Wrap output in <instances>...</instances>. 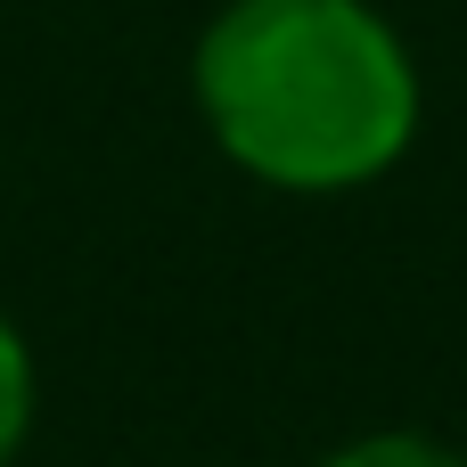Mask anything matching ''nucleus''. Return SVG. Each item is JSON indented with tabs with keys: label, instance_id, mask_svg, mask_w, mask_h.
<instances>
[{
	"label": "nucleus",
	"instance_id": "obj_1",
	"mask_svg": "<svg viewBox=\"0 0 467 467\" xmlns=\"http://www.w3.org/2000/svg\"><path fill=\"white\" fill-rule=\"evenodd\" d=\"M197 99L238 164L279 189H345L402 156L419 82L361 0H238L197 49Z\"/></svg>",
	"mask_w": 467,
	"mask_h": 467
},
{
	"label": "nucleus",
	"instance_id": "obj_2",
	"mask_svg": "<svg viewBox=\"0 0 467 467\" xmlns=\"http://www.w3.org/2000/svg\"><path fill=\"white\" fill-rule=\"evenodd\" d=\"M25 419H33V369H25V345L0 328V460L16 451Z\"/></svg>",
	"mask_w": 467,
	"mask_h": 467
},
{
	"label": "nucleus",
	"instance_id": "obj_3",
	"mask_svg": "<svg viewBox=\"0 0 467 467\" xmlns=\"http://www.w3.org/2000/svg\"><path fill=\"white\" fill-rule=\"evenodd\" d=\"M328 467H460V460H451V451H435V443H419V435H378V443L337 451Z\"/></svg>",
	"mask_w": 467,
	"mask_h": 467
}]
</instances>
